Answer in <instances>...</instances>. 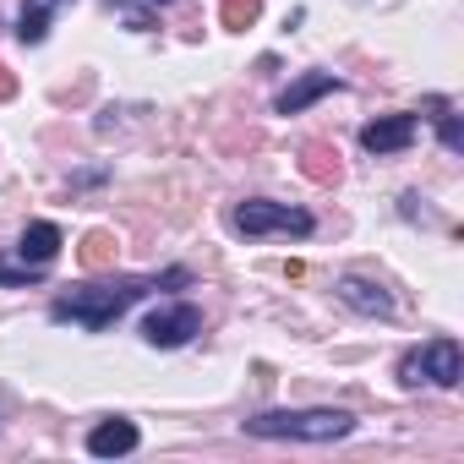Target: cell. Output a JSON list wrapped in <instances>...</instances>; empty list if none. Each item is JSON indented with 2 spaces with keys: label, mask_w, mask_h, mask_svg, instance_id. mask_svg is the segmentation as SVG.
Returning <instances> with one entry per match:
<instances>
[{
  "label": "cell",
  "mask_w": 464,
  "mask_h": 464,
  "mask_svg": "<svg viewBox=\"0 0 464 464\" xmlns=\"http://www.w3.org/2000/svg\"><path fill=\"white\" fill-rule=\"evenodd\" d=\"M191 285V274L186 268H164L159 279H110V285H77V290H66L55 306H50V323H77V328H88V334H99V328H110L131 301H142V295H153V290H186Z\"/></svg>",
  "instance_id": "1"
},
{
  "label": "cell",
  "mask_w": 464,
  "mask_h": 464,
  "mask_svg": "<svg viewBox=\"0 0 464 464\" xmlns=\"http://www.w3.org/2000/svg\"><path fill=\"white\" fill-rule=\"evenodd\" d=\"M252 437H290V442H339L355 431L350 410H263L241 420Z\"/></svg>",
  "instance_id": "2"
},
{
  "label": "cell",
  "mask_w": 464,
  "mask_h": 464,
  "mask_svg": "<svg viewBox=\"0 0 464 464\" xmlns=\"http://www.w3.org/2000/svg\"><path fill=\"white\" fill-rule=\"evenodd\" d=\"M229 224H236L246 241H257V236H312V229H317V218L306 208L268 202V197H246L236 213H229Z\"/></svg>",
  "instance_id": "3"
},
{
  "label": "cell",
  "mask_w": 464,
  "mask_h": 464,
  "mask_svg": "<svg viewBox=\"0 0 464 464\" xmlns=\"http://www.w3.org/2000/svg\"><path fill=\"white\" fill-rule=\"evenodd\" d=\"M464 377V350L453 339H431L426 350H410L399 361V382L404 388H420V382H437V388H459Z\"/></svg>",
  "instance_id": "4"
},
{
  "label": "cell",
  "mask_w": 464,
  "mask_h": 464,
  "mask_svg": "<svg viewBox=\"0 0 464 464\" xmlns=\"http://www.w3.org/2000/svg\"><path fill=\"white\" fill-rule=\"evenodd\" d=\"M197 334H202V312H197L191 301H180V306H159V312L142 317V339H148L153 350H180V344H191Z\"/></svg>",
  "instance_id": "5"
},
{
  "label": "cell",
  "mask_w": 464,
  "mask_h": 464,
  "mask_svg": "<svg viewBox=\"0 0 464 464\" xmlns=\"http://www.w3.org/2000/svg\"><path fill=\"white\" fill-rule=\"evenodd\" d=\"M415 131H420V121L415 115H377L372 126H361V148L366 153H404L410 142H415Z\"/></svg>",
  "instance_id": "6"
},
{
  "label": "cell",
  "mask_w": 464,
  "mask_h": 464,
  "mask_svg": "<svg viewBox=\"0 0 464 464\" xmlns=\"http://www.w3.org/2000/svg\"><path fill=\"white\" fill-rule=\"evenodd\" d=\"M339 301L350 306V312H361V317H393V295L377 285V279H361V274H344L339 285Z\"/></svg>",
  "instance_id": "7"
},
{
  "label": "cell",
  "mask_w": 464,
  "mask_h": 464,
  "mask_svg": "<svg viewBox=\"0 0 464 464\" xmlns=\"http://www.w3.org/2000/svg\"><path fill=\"white\" fill-rule=\"evenodd\" d=\"M137 426L126 420V415H110V420H99L93 431H88V453L93 459H126V453H137Z\"/></svg>",
  "instance_id": "8"
},
{
  "label": "cell",
  "mask_w": 464,
  "mask_h": 464,
  "mask_svg": "<svg viewBox=\"0 0 464 464\" xmlns=\"http://www.w3.org/2000/svg\"><path fill=\"white\" fill-rule=\"evenodd\" d=\"M344 82L334 77V72H306V77H295L285 93H279V115H301L306 104H317L323 93H339Z\"/></svg>",
  "instance_id": "9"
},
{
  "label": "cell",
  "mask_w": 464,
  "mask_h": 464,
  "mask_svg": "<svg viewBox=\"0 0 464 464\" xmlns=\"http://www.w3.org/2000/svg\"><path fill=\"white\" fill-rule=\"evenodd\" d=\"M61 246H66V236H61V224L39 218V224H28V229H23V241H17V257H23V263H39V268H50Z\"/></svg>",
  "instance_id": "10"
},
{
  "label": "cell",
  "mask_w": 464,
  "mask_h": 464,
  "mask_svg": "<svg viewBox=\"0 0 464 464\" xmlns=\"http://www.w3.org/2000/svg\"><path fill=\"white\" fill-rule=\"evenodd\" d=\"M72 6V0H23V23H17V39L23 44H44L50 39V23Z\"/></svg>",
  "instance_id": "11"
},
{
  "label": "cell",
  "mask_w": 464,
  "mask_h": 464,
  "mask_svg": "<svg viewBox=\"0 0 464 464\" xmlns=\"http://www.w3.org/2000/svg\"><path fill=\"white\" fill-rule=\"evenodd\" d=\"M115 252H121V246H115L110 229H88L77 257H82V268H88V274H99V268H115Z\"/></svg>",
  "instance_id": "12"
},
{
  "label": "cell",
  "mask_w": 464,
  "mask_h": 464,
  "mask_svg": "<svg viewBox=\"0 0 464 464\" xmlns=\"http://www.w3.org/2000/svg\"><path fill=\"white\" fill-rule=\"evenodd\" d=\"M301 169H306L317 186H334V180H339V153H334L328 142H312L306 159H301Z\"/></svg>",
  "instance_id": "13"
},
{
  "label": "cell",
  "mask_w": 464,
  "mask_h": 464,
  "mask_svg": "<svg viewBox=\"0 0 464 464\" xmlns=\"http://www.w3.org/2000/svg\"><path fill=\"white\" fill-rule=\"evenodd\" d=\"M431 110H437V137H442V148L459 153V148H464V126H459V115H448L442 99H431Z\"/></svg>",
  "instance_id": "14"
},
{
  "label": "cell",
  "mask_w": 464,
  "mask_h": 464,
  "mask_svg": "<svg viewBox=\"0 0 464 464\" xmlns=\"http://www.w3.org/2000/svg\"><path fill=\"white\" fill-rule=\"evenodd\" d=\"M39 279H44V268H39V263H12V257H0V285L28 290V285H39Z\"/></svg>",
  "instance_id": "15"
},
{
  "label": "cell",
  "mask_w": 464,
  "mask_h": 464,
  "mask_svg": "<svg viewBox=\"0 0 464 464\" xmlns=\"http://www.w3.org/2000/svg\"><path fill=\"white\" fill-rule=\"evenodd\" d=\"M224 28H252L257 23V0H218Z\"/></svg>",
  "instance_id": "16"
},
{
  "label": "cell",
  "mask_w": 464,
  "mask_h": 464,
  "mask_svg": "<svg viewBox=\"0 0 464 464\" xmlns=\"http://www.w3.org/2000/svg\"><path fill=\"white\" fill-rule=\"evenodd\" d=\"M12 93H17V77H12L6 66H0V99H12Z\"/></svg>",
  "instance_id": "17"
},
{
  "label": "cell",
  "mask_w": 464,
  "mask_h": 464,
  "mask_svg": "<svg viewBox=\"0 0 464 464\" xmlns=\"http://www.w3.org/2000/svg\"><path fill=\"white\" fill-rule=\"evenodd\" d=\"M142 6H169V0H142Z\"/></svg>",
  "instance_id": "18"
}]
</instances>
